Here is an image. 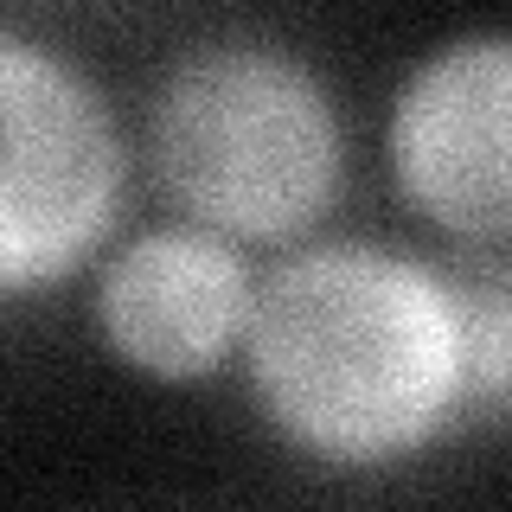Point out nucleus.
<instances>
[{"label":"nucleus","mask_w":512,"mask_h":512,"mask_svg":"<svg viewBox=\"0 0 512 512\" xmlns=\"http://www.w3.org/2000/svg\"><path fill=\"white\" fill-rule=\"evenodd\" d=\"M237 359L263 423L327 468H391L474 416L461 282L391 244H308L276 263Z\"/></svg>","instance_id":"1"},{"label":"nucleus","mask_w":512,"mask_h":512,"mask_svg":"<svg viewBox=\"0 0 512 512\" xmlns=\"http://www.w3.org/2000/svg\"><path fill=\"white\" fill-rule=\"evenodd\" d=\"M154 173L186 224L231 244H295L346 192L340 103L288 45H192L154 96Z\"/></svg>","instance_id":"2"},{"label":"nucleus","mask_w":512,"mask_h":512,"mask_svg":"<svg viewBox=\"0 0 512 512\" xmlns=\"http://www.w3.org/2000/svg\"><path fill=\"white\" fill-rule=\"evenodd\" d=\"M128 141L58 45L0 32V301L71 282L116 237Z\"/></svg>","instance_id":"3"},{"label":"nucleus","mask_w":512,"mask_h":512,"mask_svg":"<svg viewBox=\"0 0 512 512\" xmlns=\"http://www.w3.org/2000/svg\"><path fill=\"white\" fill-rule=\"evenodd\" d=\"M512 45L506 32H474L429 52L404 77L384 122V160L397 192L455 244L500 250L512 231Z\"/></svg>","instance_id":"4"},{"label":"nucleus","mask_w":512,"mask_h":512,"mask_svg":"<svg viewBox=\"0 0 512 512\" xmlns=\"http://www.w3.org/2000/svg\"><path fill=\"white\" fill-rule=\"evenodd\" d=\"M250 301L256 276L244 244L205 224H167L109 256L96 282V327L135 378L199 384L244 352Z\"/></svg>","instance_id":"5"},{"label":"nucleus","mask_w":512,"mask_h":512,"mask_svg":"<svg viewBox=\"0 0 512 512\" xmlns=\"http://www.w3.org/2000/svg\"><path fill=\"white\" fill-rule=\"evenodd\" d=\"M461 352H468V404L480 423L506 416L512 384V288L493 263L480 282H461Z\"/></svg>","instance_id":"6"}]
</instances>
